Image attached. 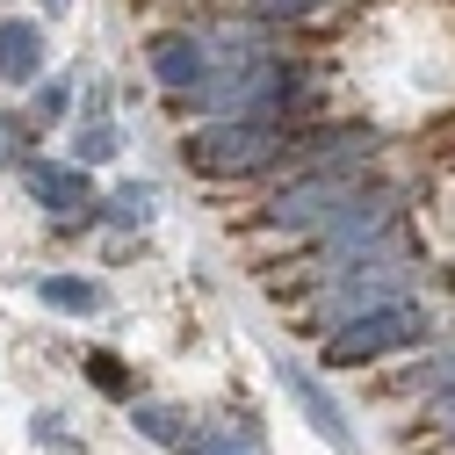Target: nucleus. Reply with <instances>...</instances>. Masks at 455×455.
<instances>
[{
    "label": "nucleus",
    "mask_w": 455,
    "mask_h": 455,
    "mask_svg": "<svg viewBox=\"0 0 455 455\" xmlns=\"http://www.w3.org/2000/svg\"><path fill=\"white\" fill-rule=\"evenodd\" d=\"M405 332H419V325H412V311H390V318H376V332H355V339H339V362H362V355L390 347V339H405Z\"/></svg>",
    "instance_id": "1"
}]
</instances>
